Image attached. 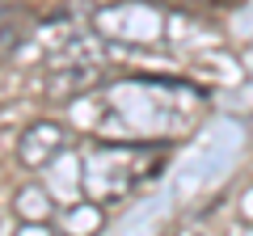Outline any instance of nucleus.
Instances as JSON below:
<instances>
[{"mask_svg":"<svg viewBox=\"0 0 253 236\" xmlns=\"http://www.w3.org/2000/svg\"><path fill=\"white\" fill-rule=\"evenodd\" d=\"M63 144H68V135H63L55 122H34V127L17 139V156H21L26 169H42V164H51L55 156L63 152Z\"/></svg>","mask_w":253,"mask_h":236,"instance_id":"1","label":"nucleus"},{"mask_svg":"<svg viewBox=\"0 0 253 236\" xmlns=\"http://www.w3.org/2000/svg\"><path fill=\"white\" fill-rule=\"evenodd\" d=\"M17 42H21V30L17 26H4V30H0V59H9Z\"/></svg>","mask_w":253,"mask_h":236,"instance_id":"2","label":"nucleus"}]
</instances>
